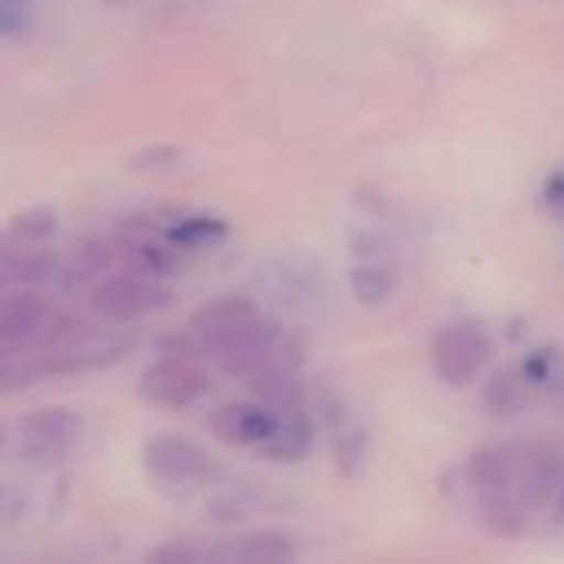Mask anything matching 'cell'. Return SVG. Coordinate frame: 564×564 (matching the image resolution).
Here are the masks:
<instances>
[{
	"label": "cell",
	"instance_id": "6da1fadb",
	"mask_svg": "<svg viewBox=\"0 0 564 564\" xmlns=\"http://www.w3.org/2000/svg\"><path fill=\"white\" fill-rule=\"evenodd\" d=\"M192 344L231 377L258 373L281 347V327L248 297H215L192 317Z\"/></svg>",
	"mask_w": 564,
	"mask_h": 564
},
{
	"label": "cell",
	"instance_id": "ba28073f",
	"mask_svg": "<svg viewBox=\"0 0 564 564\" xmlns=\"http://www.w3.org/2000/svg\"><path fill=\"white\" fill-rule=\"evenodd\" d=\"M83 433V420L73 410H40L20 423V449L33 463H53L66 456Z\"/></svg>",
	"mask_w": 564,
	"mask_h": 564
},
{
	"label": "cell",
	"instance_id": "8fae6325",
	"mask_svg": "<svg viewBox=\"0 0 564 564\" xmlns=\"http://www.w3.org/2000/svg\"><path fill=\"white\" fill-rule=\"evenodd\" d=\"M522 449L525 446H482L469 456L466 463V482L473 486L476 496H516L519 486V469H522ZM522 506V502H519Z\"/></svg>",
	"mask_w": 564,
	"mask_h": 564
},
{
	"label": "cell",
	"instance_id": "d4e9b609",
	"mask_svg": "<svg viewBox=\"0 0 564 564\" xmlns=\"http://www.w3.org/2000/svg\"><path fill=\"white\" fill-rule=\"evenodd\" d=\"M20 20H23V13H20V3L0 0V33H10V30H17V26H20Z\"/></svg>",
	"mask_w": 564,
	"mask_h": 564
},
{
	"label": "cell",
	"instance_id": "9a60e30c",
	"mask_svg": "<svg viewBox=\"0 0 564 564\" xmlns=\"http://www.w3.org/2000/svg\"><path fill=\"white\" fill-rule=\"evenodd\" d=\"M53 271L46 245H10L0 241V284H33Z\"/></svg>",
	"mask_w": 564,
	"mask_h": 564
},
{
	"label": "cell",
	"instance_id": "7a4b0ae2",
	"mask_svg": "<svg viewBox=\"0 0 564 564\" xmlns=\"http://www.w3.org/2000/svg\"><path fill=\"white\" fill-rule=\"evenodd\" d=\"M135 344L126 324L93 321V324H56L46 337L43 370L50 373H89L122 360Z\"/></svg>",
	"mask_w": 564,
	"mask_h": 564
},
{
	"label": "cell",
	"instance_id": "9c48e42d",
	"mask_svg": "<svg viewBox=\"0 0 564 564\" xmlns=\"http://www.w3.org/2000/svg\"><path fill=\"white\" fill-rule=\"evenodd\" d=\"M53 327H56V314L40 297L17 294V297L0 301V350L3 354H20L36 344H46Z\"/></svg>",
	"mask_w": 564,
	"mask_h": 564
},
{
	"label": "cell",
	"instance_id": "5b68a950",
	"mask_svg": "<svg viewBox=\"0 0 564 564\" xmlns=\"http://www.w3.org/2000/svg\"><path fill=\"white\" fill-rule=\"evenodd\" d=\"M142 459L149 476L169 492H195L215 473L208 453L182 436H152L142 449Z\"/></svg>",
	"mask_w": 564,
	"mask_h": 564
},
{
	"label": "cell",
	"instance_id": "44dd1931",
	"mask_svg": "<svg viewBox=\"0 0 564 564\" xmlns=\"http://www.w3.org/2000/svg\"><path fill=\"white\" fill-rule=\"evenodd\" d=\"M519 367H522V373H525V380H529L532 387H542V383H549L552 373H555V354L535 350V354H529Z\"/></svg>",
	"mask_w": 564,
	"mask_h": 564
},
{
	"label": "cell",
	"instance_id": "3957f363",
	"mask_svg": "<svg viewBox=\"0 0 564 564\" xmlns=\"http://www.w3.org/2000/svg\"><path fill=\"white\" fill-rule=\"evenodd\" d=\"M172 304V291L159 284V278L126 271L116 278H102L89 294V311L109 324H135Z\"/></svg>",
	"mask_w": 564,
	"mask_h": 564
},
{
	"label": "cell",
	"instance_id": "30bf717a",
	"mask_svg": "<svg viewBox=\"0 0 564 564\" xmlns=\"http://www.w3.org/2000/svg\"><path fill=\"white\" fill-rule=\"evenodd\" d=\"M281 426V410L268 403H228L212 416V430L218 440L231 446L264 449Z\"/></svg>",
	"mask_w": 564,
	"mask_h": 564
},
{
	"label": "cell",
	"instance_id": "ffe728a7",
	"mask_svg": "<svg viewBox=\"0 0 564 564\" xmlns=\"http://www.w3.org/2000/svg\"><path fill=\"white\" fill-rule=\"evenodd\" d=\"M33 377H36V367L20 364V360H13V354H3V350H0V393L20 390V387L30 383Z\"/></svg>",
	"mask_w": 564,
	"mask_h": 564
},
{
	"label": "cell",
	"instance_id": "ac0fdd59",
	"mask_svg": "<svg viewBox=\"0 0 564 564\" xmlns=\"http://www.w3.org/2000/svg\"><path fill=\"white\" fill-rule=\"evenodd\" d=\"M109 258H112L109 245H86V248H79V254H73L69 264L63 268V284L66 288H76V284H83L89 278L102 274L106 264H109Z\"/></svg>",
	"mask_w": 564,
	"mask_h": 564
},
{
	"label": "cell",
	"instance_id": "52a82bcc",
	"mask_svg": "<svg viewBox=\"0 0 564 564\" xmlns=\"http://www.w3.org/2000/svg\"><path fill=\"white\" fill-rule=\"evenodd\" d=\"M357 264L350 268V291L364 307H383L397 294V264L380 235H360L354 241Z\"/></svg>",
	"mask_w": 564,
	"mask_h": 564
},
{
	"label": "cell",
	"instance_id": "cb8c5ba5",
	"mask_svg": "<svg viewBox=\"0 0 564 564\" xmlns=\"http://www.w3.org/2000/svg\"><path fill=\"white\" fill-rule=\"evenodd\" d=\"M152 558H155V562L185 564V562H202L205 555H202V552H195V549H185V545H172V549H162V552H155Z\"/></svg>",
	"mask_w": 564,
	"mask_h": 564
},
{
	"label": "cell",
	"instance_id": "277c9868",
	"mask_svg": "<svg viewBox=\"0 0 564 564\" xmlns=\"http://www.w3.org/2000/svg\"><path fill=\"white\" fill-rule=\"evenodd\" d=\"M492 340L479 321H453L433 340V373L440 383L459 390L469 387L489 364Z\"/></svg>",
	"mask_w": 564,
	"mask_h": 564
},
{
	"label": "cell",
	"instance_id": "7c38bea8",
	"mask_svg": "<svg viewBox=\"0 0 564 564\" xmlns=\"http://www.w3.org/2000/svg\"><path fill=\"white\" fill-rule=\"evenodd\" d=\"M562 489V459L549 446H525L522 449V469H519V486L516 496L522 509L542 512Z\"/></svg>",
	"mask_w": 564,
	"mask_h": 564
},
{
	"label": "cell",
	"instance_id": "4fadbf2b",
	"mask_svg": "<svg viewBox=\"0 0 564 564\" xmlns=\"http://www.w3.org/2000/svg\"><path fill=\"white\" fill-rule=\"evenodd\" d=\"M215 562H241V564H281L297 558V545L281 532H254L245 539H235L231 545H221L208 552Z\"/></svg>",
	"mask_w": 564,
	"mask_h": 564
},
{
	"label": "cell",
	"instance_id": "484cf974",
	"mask_svg": "<svg viewBox=\"0 0 564 564\" xmlns=\"http://www.w3.org/2000/svg\"><path fill=\"white\" fill-rule=\"evenodd\" d=\"M7 449H10V433H7V430L0 426V456H3Z\"/></svg>",
	"mask_w": 564,
	"mask_h": 564
},
{
	"label": "cell",
	"instance_id": "e0dca14e",
	"mask_svg": "<svg viewBox=\"0 0 564 564\" xmlns=\"http://www.w3.org/2000/svg\"><path fill=\"white\" fill-rule=\"evenodd\" d=\"M225 221L221 218H208V215H195V218H182L175 225H169L162 235L172 248H202L212 245L218 238H225Z\"/></svg>",
	"mask_w": 564,
	"mask_h": 564
},
{
	"label": "cell",
	"instance_id": "5bb4252c",
	"mask_svg": "<svg viewBox=\"0 0 564 564\" xmlns=\"http://www.w3.org/2000/svg\"><path fill=\"white\" fill-rule=\"evenodd\" d=\"M532 397V383L525 380L522 367H499L482 387V406L496 420H512L525 410Z\"/></svg>",
	"mask_w": 564,
	"mask_h": 564
},
{
	"label": "cell",
	"instance_id": "603a6c76",
	"mask_svg": "<svg viewBox=\"0 0 564 564\" xmlns=\"http://www.w3.org/2000/svg\"><path fill=\"white\" fill-rule=\"evenodd\" d=\"M26 512V499L20 496V489L0 482V519H17Z\"/></svg>",
	"mask_w": 564,
	"mask_h": 564
},
{
	"label": "cell",
	"instance_id": "d6986e66",
	"mask_svg": "<svg viewBox=\"0 0 564 564\" xmlns=\"http://www.w3.org/2000/svg\"><path fill=\"white\" fill-rule=\"evenodd\" d=\"M129 261H132V271L139 274H149V278H162L175 268V258L169 248L162 245H152V241H139L129 248Z\"/></svg>",
	"mask_w": 564,
	"mask_h": 564
},
{
	"label": "cell",
	"instance_id": "7402d4cb",
	"mask_svg": "<svg viewBox=\"0 0 564 564\" xmlns=\"http://www.w3.org/2000/svg\"><path fill=\"white\" fill-rule=\"evenodd\" d=\"M542 205L555 215V218H564V169H555L545 185H542Z\"/></svg>",
	"mask_w": 564,
	"mask_h": 564
},
{
	"label": "cell",
	"instance_id": "2e32d148",
	"mask_svg": "<svg viewBox=\"0 0 564 564\" xmlns=\"http://www.w3.org/2000/svg\"><path fill=\"white\" fill-rule=\"evenodd\" d=\"M56 208L50 205H36V208H26L20 215H13L0 235V241H10V245H50L53 235H56Z\"/></svg>",
	"mask_w": 564,
	"mask_h": 564
},
{
	"label": "cell",
	"instance_id": "8992f818",
	"mask_svg": "<svg viewBox=\"0 0 564 564\" xmlns=\"http://www.w3.org/2000/svg\"><path fill=\"white\" fill-rule=\"evenodd\" d=\"M139 393L152 403V406H165V410H185L192 403H198L208 393V373L182 354H169L162 360H155L142 380H139Z\"/></svg>",
	"mask_w": 564,
	"mask_h": 564
},
{
	"label": "cell",
	"instance_id": "4316f807",
	"mask_svg": "<svg viewBox=\"0 0 564 564\" xmlns=\"http://www.w3.org/2000/svg\"><path fill=\"white\" fill-rule=\"evenodd\" d=\"M558 492H562V516H564V476H562V489H558Z\"/></svg>",
	"mask_w": 564,
	"mask_h": 564
}]
</instances>
